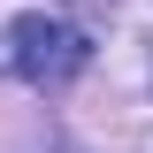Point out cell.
<instances>
[{
	"mask_svg": "<svg viewBox=\"0 0 153 153\" xmlns=\"http://www.w3.org/2000/svg\"><path fill=\"white\" fill-rule=\"evenodd\" d=\"M8 61H16V76L31 84V92H61V84H76V76H84V61H92V38L76 31L69 16L23 8V16L8 23Z\"/></svg>",
	"mask_w": 153,
	"mask_h": 153,
	"instance_id": "1",
	"label": "cell"
}]
</instances>
